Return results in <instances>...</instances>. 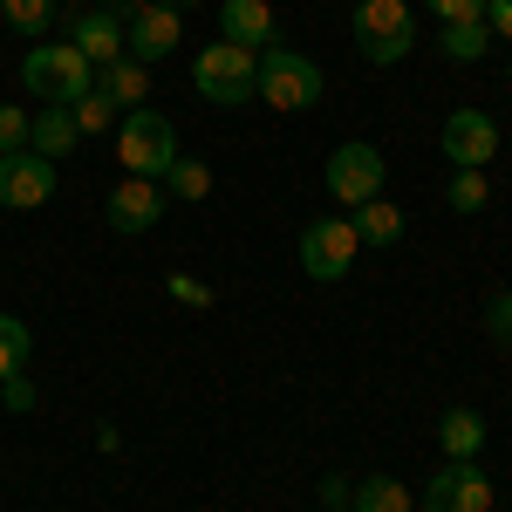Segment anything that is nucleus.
Segmentation results:
<instances>
[{
    "label": "nucleus",
    "mask_w": 512,
    "mask_h": 512,
    "mask_svg": "<svg viewBox=\"0 0 512 512\" xmlns=\"http://www.w3.org/2000/svg\"><path fill=\"white\" fill-rule=\"evenodd\" d=\"M328 198L335 205H369V198H383V151L376 144H362L349 137L342 151H328Z\"/></svg>",
    "instance_id": "423d86ee"
},
{
    "label": "nucleus",
    "mask_w": 512,
    "mask_h": 512,
    "mask_svg": "<svg viewBox=\"0 0 512 512\" xmlns=\"http://www.w3.org/2000/svg\"><path fill=\"white\" fill-rule=\"evenodd\" d=\"M82 144V130H76V110H62V103H41L35 117H28V151H35V158H69V151H76Z\"/></svg>",
    "instance_id": "2eb2a0df"
},
{
    "label": "nucleus",
    "mask_w": 512,
    "mask_h": 512,
    "mask_svg": "<svg viewBox=\"0 0 512 512\" xmlns=\"http://www.w3.org/2000/svg\"><path fill=\"white\" fill-rule=\"evenodd\" d=\"M164 294H171V301H185V308H212V287L192 280V274H171V280H164Z\"/></svg>",
    "instance_id": "cd10ccee"
},
{
    "label": "nucleus",
    "mask_w": 512,
    "mask_h": 512,
    "mask_svg": "<svg viewBox=\"0 0 512 512\" xmlns=\"http://www.w3.org/2000/svg\"><path fill=\"white\" fill-rule=\"evenodd\" d=\"M7 151H28V110H14V103H0V158Z\"/></svg>",
    "instance_id": "a878e982"
},
{
    "label": "nucleus",
    "mask_w": 512,
    "mask_h": 512,
    "mask_svg": "<svg viewBox=\"0 0 512 512\" xmlns=\"http://www.w3.org/2000/svg\"><path fill=\"white\" fill-rule=\"evenodd\" d=\"M164 7H198V0H164Z\"/></svg>",
    "instance_id": "72a5a7b5"
},
{
    "label": "nucleus",
    "mask_w": 512,
    "mask_h": 512,
    "mask_svg": "<svg viewBox=\"0 0 512 512\" xmlns=\"http://www.w3.org/2000/svg\"><path fill=\"white\" fill-rule=\"evenodd\" d=\"M424 512H492V478L478 472V458H444L424 485Z\"/></svg>",
    "instance_id": "6e6552de"
},
{
    "label": "nucleus",
    "mask_w": 512,
    "mask_h": 512,
    "mask_svg": "<svg viewBox=\"0 0 512 512\" xmlns=\"http://www.w3.org/2000/svg\"><path fill=\"white\" fill-rule=\"evenodd\" d=\"M355 253H362V239H355L349 219H315V226L301 233V274L321 280V287H335V280H349Z\"/></svg>",
    "instance_id": "0eeeda50"
},
{
    "label": "nucleus",
    "mask_w": 512,
    "mask_h": 512,
    "mask_svg": "<svg viewBox=\"0 0 512 512\" xmlns=\"http://www.w3.org/2000/svg\"><path fill=\"white\" fill-rule=\"evenodd\" d=\"M260 103H274L287 117H294V110H315L321 103V69L301 48H280L274 41V48L260 55Z\"/></svg>",
    "instance_id": "39448f33"
},
{
    "label": "nucleus",
    "mask_w": 512,
    "mask_h": 512,
    "mask_svg": "<svg viewBox=\"0 0 512 512\" xmlns=\"http://www.w3.org/2000/svg\"><path fill=\"white\" fill-rule=\"evenodd\" d=\"M28 349H35V335H28V321H21V315H0V383L28 369Z\"/></svg>",
    "instance_id": "5701e85b"
},
{
    "label": "nucleus",
    "mask_w": 512,
    "mask_h": 512,
    "mask_svg": "<svg viewBox=\"0 0 512 512\" xmlns=\"http://www.w3.org/2000/svg\"><path fill=\"white\" fill-rule=\"evenodd\" d=\"M485 328H492V342L512 355V287H506V294H492V308H485Z\"/></svg>",
    "instance_id": "bb28decb"
},
{
    "label": "nucleus",
    "mask_w": 512,
    "mask_h": 512,
    "mask_svg": "<svg viewBox=\"0 0 512 512\" xmlns=\"http://www.w3.org/2000/svg\"><path fill=\"white\" fill-rule=\"evenodd\" d=\"M192 89L205 103H219V110H239V103L260 96V55L239 48V41H205L192 62Z\"/></svg>",
    "instance_id": "f257e3e1"
},
{
    "label": "nucleus",
    "mask_w": 512,
    "mask_h": 512,
    "mask_svg": "<svg viewBox=\"0 0 512 512\" xmlns=\"http://www.w3.org/2000/svg\"><path fill=\"white\" fill-rule=\"evenodd\" d=\"M0 403H7V410H14V417H28V410H35V383H28V369H21V376H7V383H0Z\"/></svg>",
    "instance_id": "c85d7f7f"
},
{
    "label": "nucleus",
    "mask_w": 512,
    "mask_h": 512,
    "mask_svg": "<svg viewBox=\"0 0 512 512\" xmlns=\"http://www.w3.org/2000/svg\"><path fill=\"white\" fill-rule=\"evenodd\" d=\"M485 28L499 41H512V0H492V7H485Z\"/></svg>",
    "instance_id": "2f4dec72"
},
{
    "label": "nucleus",
    "mask_w": 512,
    "mask_h": 512,
    "mask_svg": "<svg viewBox=\"0 0 512 512\" xmlns=\"http://www.w3.org/2000/svg\"><path fill=\"white\" fill-rule=\"evenodd\" d=\"M444 205H451V212H465V219L485 212V205H492V178H485V171H458V178L444 185Z\"/></svg>",
    "instance_id": "b1692460"
},
{
    "label": "nucleus",
    "mask_w": 512,
    "mask_h": 512,
    "mask_svg": "<svg viewBox=\"0 0 512 512\" xmlns=\"http://www.w3.org/2000/svg\"><path fill=\"white\" fill-rule=\"evenodd\" d=\"M506 76H512V69H506Z\"/></svg>",
    "instance_id": "f704fd0d"
},
{
    "label": "nucleus",
    "mask_w": 512,
    "mask_h": 512,
    "mask_svg": "<svg viewBox=\"0 0 512 512\" xmlns=\"http://www.w3.org/2000/svg\"><path fill=\"white\" fill-rule=\"evenodd\" d=\"M355 48H362V62H376V69L403 62V55L417 48V14H410V0H355Z\"/></svg>",
    "instance_id": "7ed1b4c3"
},
{
    "label": "nucleus",
    "mask_w": 512,
    "mask_h": 512,
    "mask_svg": "<svg viewBox=\"0 0 512 512\" xmlns=\"http://www.w3.org/2000/svg\"><path fill=\"white\" fill-rule=\"evenodd\" d=\"M349 226L362 246H396L403 239V205H390V198H369V205H355Z\"/></svg>",
    "instance_id": "a211bd4d"
},
{
    "label": "nucleus",
    "mask_w": 512,
    "mask_h": 512,
    "mask_svg": "<svg viewBox=\"0 0 512 512\" xmlns=\"http://www.w3.org/2000/svg\"><path fill=\"white\" fill-rule=\"evenodd\" d=\"M0 21H7L14 35L41 41V35H55V0H0Z\"/></svg>",
    "instance_id": "aec40b11"
},
{
    "label": "nucleus",
    "mask_w": 512,
    "mask_h": 512,
    "mask_svg": "<svg viewBox=\"0 0 512 512\" xmlns=\"http://www.w3.org/2000/svg\"><path fill=\"white\" fill-rule=\"evenodd\" d=\"M96 7H110V14H123V21H130V14H137V7H151V0H96Z\"/></svg>",
    "instance_id": "473e14b6"
},
{
    "label": "nucleus",
    "mask_w": 512,
    "mask_h": 512,
    "mask_svg": "<svg viewBox=\"0 0 512 512\" xmlns=\"http://www.w3.org/2000/svg\"><path fill=\"white\" fill-rule=\"evenodd\" d=\"M437 451H444V458H478V451H485V417L465 410V403L444 410V417H437Z\"/></svg>",
    "instance_id": "f3484780"
},
{
    "label": "nucleus",
    "mask_w": 512,
    "mask_h": 512,
    "mask_svg": "<svg viewBox=\"0 0 512 512\" xmlns=\"http://www.w3.org/2000/svg\"><path fill=\"white\" fill-rule=\"evenodd\" d=\"M178 41H185V28H178V7H164V0L137 7V14L123 21V55H130V62H144V69H158Z\"/></svg>",
    "instance_id": "1a4fd4ad"
},
{
    "label": "nucleus",
    "mask_w": 512,
    "mask_h": 512,
    "mask_svg": "<svg viewBox=\"0 0 512 512\" xmlns=\"http://www.w3.org/2000/svg\"><path fill=\"white\" fill-rule=\"evenodd\" d=\"M55 198V164L35 151H7L0 158V205L7 212H41Z\"/></svg>",
    "instance_id": "9d476101"
},
{
    "label": "nucleus",
    "mask_w": 512,
    "mask_h": 512,
    "mask_svg": "<svg viewBox=\"0 0 512 512\" xmlns=\"http://www.w3.org/2000/svg\"><path fill=\"white\" fill-rule=\"evenodd\" d=\"M342 512H349V506H342Z\"/></svg>",
    "instance_id": "c9c22d12"
},
{
    "label": "nucleus",
    "mask_w": 512,
    "mask_h": 512,
    "mask_svg": "<svg viewBox=\"0 0 512 512\" xmlns=\"http://www.w3.org/2000/svg\"><path fill=\"white\" fill-rule=\"evenodd\" d=\"M69 110H76V130H82V137L110 130V117H117V103H110V96H96V89H89L82 103H69Z\"/></svg>",
    "instance_id": "393cba45"
},
{
    "label": "nucleus",
    "mask_w": 512,
    "mask_h": 512,
    "mask_svg": "<svg viewBox=\"0 0 512 512\" xmlns=\"http://www.w3.org/2000/svg\"><path fill=\"white\" fill-rule=\"evenodd\" d=\"M21 82H28V96H41V103H82L89 89H96V69L82 62L76 41H35L28 55H21Z\"/></svg>",
    "instance_id": "f03ea898"
},
{
    "label": "nucleus",
    "mask_w": 512,
    "mask_h": 512,
    "mask_svg": "<svg viewBox=\"0 0 512 512\" xmlns=\"http://www.w3.org/2000/svg\"><path fill=\"white\" fill-rule=\"evenodd\" d=\"M96 96H110L117 110H144V96H151V69L144 62H110V69H96Z\"/></svg>",
    "instance_id": "dca6fc26"
},
{
    "label": "nucleus",
    "mask_w": 512,
    "mask_h": 512,
    "mask_svg": "<svg viewBox=\"0 0 512 512\" xmlns=\"http://www.w3.org/2000/svg\"><path fill=\"white\" fill-rule=\"evenodd\" d=\"M437 48H444L451 62H478V55L492 48V28H485V21H451V28L437 35Z\"/></svg>",
    "instance_id": "4be33fe9"
},
{
    "label": "nucleus",
    "mask_w": 512,
    "mask_h": 512,
    "mask_svg": "<svg viewBox=\"0 0 512 512\" xmlns=\"http://www.w3.org/2000/svg\"><path fill=\"white\" fill-rule=\"evenodd\" d=\"M103 212H110V233H130V239L151 233V226L164 219V185L158 178H123Z\"/></svg>",
    "instance_id": "f8f14e48"
},
{
    "label": "nucleus",
    "mask_w": 512,
    "mask_h": 512,
    "mask_svg": "<svg viewBox=\"0 0 512 512\" xmlns=\"http://www.w3.org/2000/svg\"><path fill=\"white\" fill-rule=\"evenodd\" d=\"M117 158L130 178H158L171 171V158H178V130H171V117L164 110H123L117 123Z\"/></svg>",
    "instance_id": "20e7f679"
},
{
    "label": "nucleus",
    "mask_w": 512,
    "mask_h": 512,
    "mask_svg": "<svg viewBox=\"0 0 512 512\" xmlns=\"http://www.w3.org/2000/svg\"><path fill=\"white\" fill-rule=\"evenodd\" d=\"M219 28H226V41L253 48V55H267V48L280 41L274 7H267V0H219Z\"/></svg>",
    "instance_id": "4468645a"
},
{
    "label": "nucleus",
    "mask_w": 512,
    "mask_h": 512,
    "mask_svg": "<svg viewBox=\"0 0 512 512\" xmlns=\"http://www.w3.org/2000/svg\"><path fill=\"white\" fill-rule=\"evenodd\" d=\"M444 158L458 164V171H485V164L499 158V123L485 117V110H451L444 117Z\"/></svg>",
    "instance_id": "9b49d317"
},
{
    "label": "nucleus",
    "mask_w": 512,
    "mask_h": 512,
    "mask_svg": "<svg viewBox=\"0 0 512 512\" xmlns=\"http://www.w3.org/2000/svg\"><path fill=\"white\" fill-rule=\"evenodd\" d=\"M69 41L82 48L89 69H110V62H123V14H110V7H82V14H69Z\"/></svg>",
    "instance_id": "ddd939ff"
},
{
    "label": "nucleus",
    "mask_w": 512,
    "mask_h": 512,
    "mask_svg": "<svg viewBox=\"0 0 512 512\" xmlns=\"http://www.w3.org/2000/svg\"><path fill=\"white\" fill-rule=\"evenodd\" d=\"M212 192V171L198 158H171V171H164V198H178V205H198V198Z\"/></svg>",
    "instance_id": "412c9836"
},
{
    "label": "nucleus",
    "mask_w": 512,
    "mask_h": 512,
    "mask_svg": "<svg viewBox=\"0 0 512 512\" xmlns=\"http://www.w3.org/2000/svg\"><path fill=\"white\" fill-rule=\"evenodd\" d=\"M349 492H355L349 478H315V499H321V512H342V506H349Z\"/></svg>",
    "instance_id": "7c9ffc66"
},
{
    "label": "nucleus",
    "mask_w": 512,
    "mask_h": 512,
    "mask_svg": "<svg viewBox=\"0 0 512 512\" xmlns=\"http://www.w3.org/2000/svg\"><path fill=\"white\" fill-rule=\"evenodd\" d=\"M485 7H492V0H431V14L444 28H451V21H485Z\"/></svg>",
    "instance_id": "c756f323"
},
{
    "label": "nucleus",
    "mask_w": 512,
    "mask_h": 512,
    "mask_svg": "<svg viewBox=\"0 0 512 512\" xmlns=\"http://www.w3.org/2000/svg\"><path fill=\"white\" fill-rule=\"evenodd\" d=\"M349 512H417V499L403 492V478H355Z\"/></svg>",
    "instance_id": "6ab92c4d"
}]
</instances>
